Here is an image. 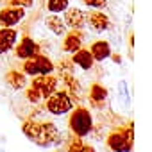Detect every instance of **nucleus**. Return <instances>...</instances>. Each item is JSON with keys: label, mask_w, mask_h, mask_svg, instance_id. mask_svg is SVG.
Masks as SVG:
<instances>
[{"label": "nucleus", "mask_w": 152, "mask_h": 152, "mask_svg": "<svg viewBox=\"0 0 152 152\" xmlns=\"http://www.w3.org/2000/svg\"><path fill=\"white\" fill-rule=\"evenodd\" d=\"M68 125H70V131L73 132V136H79V138L88 136L93 129L91 113L86 107H73L70 120H68Z\"/></svg>", "instance_id": "obj_2"}, {"label": "nucleus", "mask_w": 152, "mask_h": 152, "mask_svg": "<svg viewBox=\"0 0 152 152\" xmlns=\"http://www.w3.org/2000/svg\"><path fill=\"white\" fill-rule=\"evenodd\" d=\"M25 16V7L20 6H9L0 11V25L2 27H15L18 25Z\"/></svg>", "instance_id": "obj_6"}, {"label": "nucleus", "mask_w": 152, "mask_h": 152, "mask_svg": "<svg viewBox=\"0 0 152 152\" xmlns=\"http://www.w3.org/2000/svg\"><path fill=\"white\" fill-rule=\"evenodd\" d=\"M15 54H16V57H20V59L25 61V59H29V57L39 54V45H38L32 38L25 36V38H22V41L15 47Z\"/></svg>", "instance_id": "obj_9"}, {"label": "nucleus", "mask_w": 152, "mask_h": 152, "mask_svg": "<svg viewBox=\"0 0 152 152\" xmlns=\"http://www.w3.org/2000/svg\"><path fill=\"white\" fill-rule=\"evenodd\" d=\"M83 2L91 7V9H99V7H104L106 6V0H83Z\"/></svg>", "instance_id": "obj_21"}, {"label": "nucleus", "mask_w": 152, "mask_h": 152, "mask_svg": "<svg viewBox=\"0 0 152 152\" xmlns=\"http://www.w3.org/2000/svg\"><path fill=\"white\" fill-rule=\"evenodd\" d=\"M45 109L48 111V113H52V115H66V113H70L72 109H73V102H72V99H70V95H68V91H54L52 95H48L47 99H45Z\"/></svg>", "instance_id": "obj_4"}, {"label": "nucleus", "mask_w": 152, "mask_h": 152, "mask_svg": "<svg viewBox=\"0 0 152 152\" xmlns=\"http://www.w3.org/2000/svg\"><path fill=\"white\" fill-rule=\"evenodd\" d=\"M134 145V131H132V124L127 129H118L113 131L107 136V147L113 152H131Z\"/></svg>", "instance_id": "obj_3"}, {"label": "nucleus", "mask_w": 152, "mask_h": 152, "mask_svg": "<svg viewBox=\"0 0 152 152\" xmlns=\"http://www.w3.org/2000/svg\"><path fill=\"white\" fill-rule=\"evenodd\" d=\"M6 81L7 84L13 88V90H23L27 86V75L23 72H18V70H11L7 75H6Z\"/></svg>", "instance_id": "obj_15"}, {"label": "nucleus", "mask_w": 152, "mask_h": 152, "mask_svg": "<svg viewBox=\"0 0 152 152\" xmlns=\"http://www.w3.org/2000/svg\"><path fill=\"white\" fill-rule=\"evenodd\" d=\"M18 39V32L13 27H2L0 29V54L9 52Z\"/></svg>", "instance_id": "obj_10"}, {"label": "nucleus", "mask_w": 152, "mask_h": 152, "mask_svg": "<svg viewBox=\"0 0 152 152\" xmlns=\"http://www.w3.org/2000/svg\"><path fill=\"white\" fill-rule=\"evenodd\" d=\"M25 97H27V100L31 102V104H38L41 99H43V95H41V91L38 90V88H34V86H31L27 91H25Z\"/></svg>", "instance_id": "obj_19"}, {"label": "nucleus", "mask_w": 152, "mask_h": 152, "mask_svg": "<svg viewBox=\"0 0 152 152\" xmlns=\"http://www.w3.org/2000/svg\"><path fill=\"white\" fill-rule=\"evenodd\" d=\"M90 99H91V102H95V104H102V102L107 99V90H106L102 84L95 83V84H91V90H90Z\"/></svg>", "instance_id": "obj_17"}, {"label": "nucleus", "mask_w": 152, "mask_h": 152, "mask_svg": "<svg viewBox=\"0 0 152 152\" xmlns=\"http://www.w3.org/2000/svg\"><path fill=\"white\" fill-rule=\"evenodd\" d=\"M72 63H73V64H77V66L83 68V70H90V68L93 66V56H91L90 50H86V48L81 47L77 52H73Z\"/></svg>", "instance_id": "obj_14"}, {"label": "nucleus", "mask_w": 152, "mask_h": 152, "mask_svg": "<svg viewBox=\"0 0 152 152\" xmlns=\"http://www.w3.org/2000/svg\"><path fill=\"white\" fill-rule=\"evenodd\" d=\"M47 27H48L54 34H57V36H63V34L66 32V23H64V20L59 18L57 15H52V16L47 18Z\"/></svg>", "instance_id": "obj_16"}, {"label": "nucleus", "mask_w": 152, "mask_h": 152, "mask_svg": "<svg viewBox=\"0 0 152 152\" xmlns=\"http://www.w3.org/2000/svg\"><path fill=\"white\" fill-rule=\"evenodd\" d=\"M22 131L25 136L34 141L39 147H48L59 138V131L52 122H36V120H27L22 125Z\"/></svg>", "instance_id": "obj_1"}, {"label": "nucleus", "mask_w": 152, "mask_h": 152, "mask_svg": "<svg viewBox=\"0 0 152 152\" xmlns=\"http://www.w3.org/2000/svg\"><path fill=\"white\" fill-rule=\"evenodd\" d=\"M57 77H54V75L47 73V75H36V79H32L31 86L38 88L43 95V99H47L48 95H52L56 90H57Z\"/></svg>", "instance_id": "obj_7"}, {"label": "nucleus", "mask_w": 152, "mask_h": 152, "mask_svg": "<svg viewBox=\"0 0 152 152\" xmlns=\"http://www.w3.org/2000/svg\"><path fill=\"white\" fill-rule=\"evenodd\" d=\"M81 47H83V34H81V31H79V29H72V31L64 36V41H63L64 52L73 54V52H77Z\"/></svg>", "instance_id": "obj_11"}, {"label": "nucleus", "mask_w": 152, "mask_h": 152, "mask_svg": "<svg viewBox=\"0 0 152 152\" xmlns=\"http://www.w3.org/2000/svg\"><path fill=\"white\" fill-rule=\"evenodd\" d=\"M64 23L70 29H83L86 23V13L79 7H66L64 9Z\"/></svg>", "instance_id": "obj_8"}, {"label": "nucleus", "mask_w": 152, "mask_h": 152, "mask_svg": "<svg viewBox=\"0 0 152 152\" xmlns=\"http://www.w3.org/2000/svg\"><path fill=\"white\" fill-rule=\"evenodd\" d=\"M54 72V63L45 57V56H32L29 59H25L23 63V73L29 75V77H36V75H47Z\"/></svg>", "instance_id": "obj_5"}, {"label": "nucleus", "mask_w": 152, "mask_h": 152, "mask_svg": "<svg viewBox=\"0 0 152 152\" xmlns=\"http://www.w3.org/2000/svg\"><path fill=\"white\" fill-rule=\"evenodd\" d=\"M77 152H95V150H93V147H90V145H83Z\"/></svg>", "instance_id": "obj_23"}, {"label": "nucleus", "mask_w": 152, "mask_h": 152, "mask_svg": "<svg viewBox=\"0 0 152 152\" xmlns=\"http://www.w3.org/2000/svg\"><path fill=\"white\" fill-rule=\"evenodd\" d=\"M34 0H11V6H20V7H31Z\"/></svg>", "instance_id": "obj_22"}, {"label": "nucleus", "mask_w": 152, "mask_h": 152, "mask_svg": "<svg viewBox=\"0 0 152 152\" xmlns=\"http://www.w3.org/2000/svg\"><path fill=\"white\" fill-rule=\"evenodd\" d=\"M90 52L93 56L95 61H104L111 56V45L104 39H99V41H93L91 47H90Z\"/></svg>", "instance_id": "obj_13"}, {"label": "nucleus", "mask_w": 152, "mask_h": 152, "mask_svg": "<svg viewBox=\"0 0 152 152\" xmlns=\"http://www.w3.org/2000/svg\"><path fill=\"white\" fill-rule=\"evenodd\" d=\"M47 7L50 13H61L68 7V0H47Z\"/></svg>", "instance_id": "obj_18"}, {"label": "nucleus", "mask_w": 152, "mask_h": 152, "mask_svg": "<svg viewBox=\"0 0 152 152\" xmlns=\"http://www.w3.org/2000/svg\"><path fill=\"white\" fill-rule=\"evenodd\" d=\"M81 147H83V140H81L79 136H73V140H72L70 145H68V152H77Z\"/></svg>", "instance_id": "obj_20"}, {"label": "nucleus", "mask_w": 152, "mask_h": 152, "mask_svg": "<svg viewBox=\"0 0 152 152\" xmlns=\"http://www.w3.org/2000/svg\"><path fill=\"white\" fill-rule=\"evenodd\" d=\"M86 22L90 23V27H91L93 31H99V32L109 29V25H111L107 15H104L102 11H93V9H91V13L86 16Z\"/></svg>", "instance_id": "obj_12"}]
</instances>
